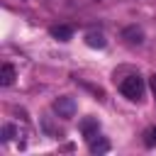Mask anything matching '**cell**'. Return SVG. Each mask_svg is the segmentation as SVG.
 I'll use <instances>...</instances> for the list:
<instances>
[{
	"label": "cell",
	"mask_w": 156,
	"mask_h": 156,
	"mask_svg": "<svg viewBox=\"0 0 156 156\" xmlns=\"http://www.w3.org/2000/svg\"><path fill=\"white\" fill-rule=\"evenodd\" d=\"M98 129H100V124H98V119H93V117H85V119L80 122V132H83V136H85L88 141L98 136Z\"/></svg>",
	"instance_id": "3"
},
{
	"label": "cell",
	"mask_w": 156,
	"mask_h": 156,
	"mask_svg": "<svg viewBox=\"0 0 156 156\" xmlns=\"http://www.w3.org/2000/svg\"><path fill=\"white\" fill-rule=\"evenodd\" d=\"M110 151V141L107 139H90V154H107Z\"/></svg>",
	"instance_id": "8"
},
{
	"label": "cell",
	"mask_w": 156,
	"mask_h": 156,
	"mask_svg": "<svg viewBox=\"0 0 156 156\" xmlns=\"http://www.w3.org/2000/svg\"><path fill=\"white\" fill-rule=\"evenodd\" d=\"M51 37L58 39V41H68L73 37V29L68 24H56V27H51Z\"/></svg>",
	"instance_id": "5"
},
{
	"label": "cell",
	"mask_w": 156,
	"mask_h": 156,
	"mask_svg": "<svg viewBox=\"0 0 156 156\" xmlns=\"http://www.w3.org/2000/svg\"><path fill=\"white\" fill-rule=\"evenodd\" d=\"M151 90H154V98H156V73L151 76Z\"/></svg>",
	"instance_id": "11"
},
{
	"label": "cell",
	"mask_w": 156,
	"mask_h": 156,
	"mask_svg": "<svg viewBox=\"0 0 156 156\" xmlns=\"http://www.w3.org/2000/svg\"><path fill=\"white\" fill-rule=\"evenodd\" d=\"M85 44L93 46V49H102L107 41H105V37H102L100 32H88V34H85Z\"/></svg>",
	"instance_id": "6"
},
{
	"label": "cell",
	"mask_w": 156,
	"mask_h": 156,
	"mask_svg": "<svg viewBox=\"0 0 156 156\" xmlns=\"http://www.w3.org/2000/svg\"><path fill=\"white\" fill-rule=\"evenodd\" d=\"M0 83L2 85H12L15 83V68L10 63H2V68H0Z\"/></svg>",
	"instance_id": "7"
},
{
	"label": "cell",
	"mask_w": 156,
	"mask_h": 156,
	"mask_svg": "<svg viewBox=\"0 0 156 156\" xmlns=\"http://www.w3.org/2000/svg\"><path fill=\"white\" fill-rule=\"evenodd\" d=\"M144 144H146V146H156V127L146 132V136H144Z\"/></svg>",
	"instance_id": "10"
},
{
	"label": "cell",
	"mask_w": 156,
	"mask_h": 156,
	"mask_svg": "<svg viewBox=\"0 0 156 156\" xmlns=\"http://www.w3.org/2000/svg\"><path fill=\"white\" fill-rule=\"evenodd\" d=\"M122 39H127V44H141L144 41V32L139 27H127L122 32Z\"/></svg>",
	"instance_id": "4"
},
{
	"label": "cell",
	"mask_w": 156,
	"mask_h": 156,
	"mask_svg": "<svg viewBox=\"0 0 156 156\" xmlns=\"http://www.w3.org/2000/svg\"><path fill=\"white\" fill-rule=\"evenodd\" d=\"M15 134H17V127H15V124H5V127H2V141H10Z\"/></svg>",
	"instance_id": "9"
},
{
	"label": "cell",
	"mask_w": 156,
	"mask_h": 156,
	"mask_svg": "<svg viewBox=\"0 0 156 156\" xmlns=\"http://www.w3.org/2000/svg\"><path fill=\"white\" fill-rule=\"evenodd\" d=\"M54 110H56V115H58V117L71 119V117L76 115V100H73V98H68V95L56 98V100H54Z\"/></svg>",
	"instance_id": "2"
},
{
	"label": "cell",
	"mask_w": 156,
	"mask_h": 156,
	"mask_svg": "<svg viewBox=\"0 0 156 156\" xmlns=\"http://www.w3.org/2000/svg\"><path fill=\"white\" fill-rule=\"evenodd\" d=\"M119 90H122V95L129 98V100H141L146 85H144V78H139V76H129V78H124V80L119 83Z\"/></svg>",
	"instance_id": "1"
}]
</instances>
